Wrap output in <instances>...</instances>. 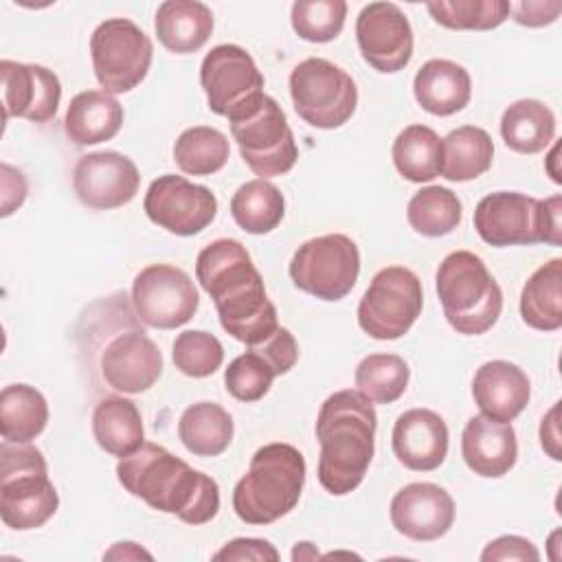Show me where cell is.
I'll use <instances>...</instances> for the list:
<instances>
[{"mask_svg":"<svg viewBox=\"0 0 562 562\" xmlns=\"http://www.w3.org/2000/svg\"><path fill=\"white\" fill-rule=\"evenodd\" d=\"M233 417L215 402H198L184 408L178 422V437L195 457H217L233 439Z\"/></svg>","mask_w":562,"mask_h":562,"instance_id":"cell-31","label":"cell"},{"mask_svg":"<svg viewBox=\"0 0 562 562\" xmlns=\"http://www.w3.org/2000/svg\"><path fill=\"white\" fill-rule=\"evenodd\" d=\"M503 143L518 154H538L555 136V114L538 99H518L501 116Z\"/></svg>","mask_w":562,"mask_h":562,"instance_id":"cell-28","label":"cell"},{"mask_svg":"<svg viewBox=\"0 0 562 562\" xmlns=\"http://www.w3.org/2000/svg\"><path fill=\"white\" fill-rule=\"evenodd\" d=\"M94 77L105 92L134 90L149 72L154 46L145 31L127 18H110L90 35Z\"/></svg>","mask_w":562,"mask_h":562,"instance_id":"cell-12","label":"cell"},{"mask_svg":"<svg viewBox=\"0 0 562 562\" xmlns=\"http://www.w3.org/2000/svg\"><path fill=\"white\" fill-rule=\"evenodd\" d=\"M288 272L299 290L321 301H340L358 281L360 250L342 233L321 235L296 248Z\"/></svg>","mask_w":562,"mask_h":562,"instance_id":"cell-10","label":"cell"},{"mask_svg":"<svg viewBox=\"0 0 562 562\" xmlns=\"http://www.w3.org/2000/svg\"><path fill=\"white\" fill-rule=\"evenodd\" d=\"M520 316L538 331L562 327V259L547 261L527 279L520 292Z\"/></svg>","mask_w":562,"mask_h":562,"instance_id":"cell-30","label":"cell"},{"mask_svg":"<svg viewBox=\"0 0 562 562\" xmlns=\"http://www.w3.org/2000/svg\"><path fill=\"white\" fill-rule=\"evenodd\" d=\"M101 373L114 391L143 393L162 375V353L143 329H130L105 345Z\"/></svg>","mask_w":562,"mask_h":562,"instance_id":"cell-20","label":"cell"},{"mask_svg":"<svg viewBox=\"0 0 562 562\" xmlns=\"http://www.w3.org/2000/svg\"><path fill=\"white\" fill-rule=\"evenodd\" d=\"M231 215L241 231L266 235L274 231L285 215L283 193L263 178L248 180L233 193Z\"/></svg>","mask_w":562,"mask_h":562,"instance_id":"cell-33","label":"cell"},{"mask_svg":"<svg viewBox=\"0 0 562 562\" xmlns=\"http://www.w3.org/2000/svg\"><path fill=\"white\" fill-rule=\"evenodd\" d=\"M461 454L474 474L498 479L516 465V430L512 424H501L485 415H474L468 419L461 432Z\"/></svg>","mask_w":562,"mask_h":562,"instance_id":"cell-23","label":"cell"},{"mask_svg":"<svg viewBox=\"0 0 562 562\" xmlns=\"http://www.w3.org/2000/svg\"><path fill=\"white\" fill-rule=\"evenodd\" d=\"M158 42L176 53L189 55L200 50L213 33V13L198 0H167L154 18Z\"/></svg>","mask_w":562,"mask_h":562,"instance_id":"cell-26","label":"cell"},{"mask_svg":"<svg viewBox=\"0 0 562 562\" xmlns=\"http://www.w3.org/2000/svg\"><path fill=\"white\" fill-rule=\"evenodd\" d=\"M422 305L419 277L404 266H386L375 272L358 303V325L375 340H397L415 325Z\"/></svg>","mask_w":562,"mask_h":562,"instance_id":"cell-11","label":"cell"},{"mask_svg":"<svg viewBox=\"0 0 562 562\" xmlns=\"http://www.w3.org/2000/svg\"><path fill=\"white\" fill-rule=\"evenodd\" d=\"M123 125V105L105 90H83L70 99L64 132L70 143L86 147L110 140Z\"/></svg>","mask_w":562,"mask_h":562,"instance_id":"cell-25","label":"cell"},{"mask_svg":"<svg viewBox=\"0 0 562 562\" xmlns=\"http://www.w3.org/2000/svg\"><path fill=\"white\" fill-rule=\"evenodd\" d=\"M426 9L437 24L454 31H490L509 15L507 0H439Z\"/></svg>","mask_w":562,"mask_h":562,"instance_id":"cell-38","label":"cell"},{"mask_svg":"<svg viewBox=\"0 0 562 562\" xmlns=\"http://www.w3.org/2000/svg\"><path fill=\"white\" fill-rule=\"evenodd\" d=\"M136 316L156 329H176L193 318L200 305L191 277L171 263L143 268L132 283Z\"/></svg>","mask_w":562,"mask_h":562,"instance_id":"cell-13","label":"cell"},{"mask_svg":"<svg viewBox=\"0 0 562 562\" xmlns=\"http://www.w3.org/2000/svg\"><path fill=\"white\" fill-rule=\"evenodd\" d=\"M140 187V173L132 158L119 151H92L77 160L72 189L81 204L110 211L130 204Z\"/></svg>","mask_w":562,"mask_h":562,"instance_id":"cell-17","label":"cell"},{"mask_svg":"<svg viewBox=\"0 0 562 562\" xmlns=\"http://www.w3.org/2000/svg\"><path fill=\"white\" fill-rule=\"evenodd\" d=\"M200 83L209 110L226 119L246 101L263 92V75L250 53L237 44H220L204 55Z\"/></svg>","mask_w":562,"mask_h":562,"instance_id":"cell-15","label":"cell"},{"mask_svg":"<svg viewBox=\"0 0 562 562\" xmlns=\"http://www.w3.org/2000/svg\"><path fill=\"white\" fill-rule=\"evenodd\" d=\"M562 198L536 200L518 191H496L479 200L474 228L479 237L496 248L551 244L560 246Z\"/></svg>","mask_w":562,"mask_h":562,"instance_id":"cell-6","label":"cell"},{"mask_svg":"<svg viewBox=\"0 0 562 562\" xmlns=\"http://www.w3.org/2000/svg\"><path fill=\"white\" fill-rule=\"evenodd\" d=\"M215 560H255V562H277L279 560V551L261 538H235L231 542H226L215 555Z\"/></svg>","mask_w":562,"mask_h":562,"instance_id":"cell-44","label":"cell"},{"mask_svg":"<svg viewBox=\"0 0 562 562\" xmlns=\"http://www.w3.org/2000/svg\"><path fill=\"white\" fill-rule=\"evenodd\" d=\"M0 77L4 121L15 116L31 123H48L57 114L61 83L46 66L2 59Z\"/></svg>","mask_w":562,"mask_h":562,"instance_id":"cell-18","label":"cell"},{"mask_svg":"<svg viewBox=\"0 0 562 562\" xmlns=\"http://www.w3.org/2000/svg\"><path fill=\"white\" fill-rule=\"evenodd\" d=\"M173 364L189 378H209L224 362L222 342L204 329H187L173 340Z\"/></svg>","mask_w":562,"mask_h":562,"instance_id":"cell-40","label":"cell"},{"mask_svg":"<svg viewBox=\"0 0 562 562\" xmlns=\"http://www.w3.org/2000/svg\"><path fill=\"white\" fill-rule=\"evenodd\" d=\"M92 435L108 454L119 459L132 454L145 443L138 406L123 395L103 397L92 411Z\"/></svg>","mask_w":562,"mask_h":562,"instance_id":"cell-27","label":"cell"},{"mask_svg":"<svg viewBox=\"0 0 562 562\" xmlns=\"http://www.w3.org/2000/svg\"><path fill=\"white\" fill-rule=\"evenodd\" d=\"M59 496L48 479L46 459L31 443L0 446V518L15 531L42 527L55 516Z\"/></svg>","mask_w":562,"mask_h":562,"instance_id":"cell-7","label":"cell"},{"mask_svg":"<svg viewBox=\"0 0 562 562\" xmlns=\"http://www.w3.org/2000/svg\"><path fill=\"white\" fill-rule=\"evenodd\" d=\"M562 11V2L560 0H553V2H509V13L514 15V22L522 24V26H531V29H538V26H547V24H553L558 20Z\"/></svg>","mask_w":562,"mask_h":562,"instance_id":"cell-45","label":"cell"},{"mask_svg":"<svg viewBox=\"0 0 562 562\" xmlns=\"http://www.w3.org/2000/svg\"><path fill=\"white\" fill-rule=\"evenodd\" d=\"M318 551L312 547V542H296L292 549V560H316Z\"/></svg>","mask_w":562,"mask_h":562,"instance_id":"cell-49","label":"cell"},{"mask_svg":"<svg viewBox=\"0 0 562 562\" xmlns=\"http://www.w3.org/2000/svg\"><path fill=\"white\" fill-rule=\"evenodd\" d=\"M228 138L209 125L184 130L173 143V160L189 176H211L228 160Z\"/></svg>","mask_w":562,"mask_h":562,"instance_id":"cell-36","label":"cell"},{"mask_svg":"<svg viewBox=\"0 0 562 562\" xmlns=\"http://www.w3.org/2000/svg\"><path fill=\"white\" fill-rule=\"evenodd\" d=\"M494 160V143L483 127L461 125L441 138V176L468 182L483 176Z\"/></svg>","mask_w":562,"mask_h":562,"instance_id":"cell-29","label":"cell"},{"mask_svg":"<svg viewBox=\"0 0 562 562\" xmlns=\"http://www.w3.org/2000/svg\"><path fill=\"white\" fill-rule=\"evenodd\" d=\"M119 483L151 509L173 514L187 525H204L217 516L220 487L209 474L193 470L167 448L145 441L116 463Z\"/></svg>","mask_w":562,"mask_h":562,"instance_id":"cell-2","label":"cell"},{"mask_svg":"<svg viewBox=\"0 0 562 562\" xmlns=\"http://www.w3.org/2000/svg\"><path fill=\"white\" fill-rule=\"evenodd\" d=\"M483 562H496V560H520V562H538L540 553L536 544L522 536H501L492 542L481 553Z\"/></svg>","mask_w":562,"mask_h":562,"instance_id":"cell-43","label":"cell"},{"mask_svg":"<svg viewBox=\"0 0 562 562\" xmlns=\"http://www.w3.org/2000/svg\"><path fill=\"white\" fill-rule=\"evenodd\" d=\"M277 378L270 362L248 347V351L239 353L228 362V369L224 371V384L226 391L239 400V402H257L261 400Z\"/></svg>","mask_w":562,"mask_h":562,"instance_id":"cell-41","label":"cell"},{"mask_svg":"<svg viewBox=\"0 0 562 562\" xmlns=\"http://www.w3.org/2000/svg\"><path fill=\"white\" fill-rule=\"evenodd\" d=\"M231 134L248 169L259 178L288 173L299 149L281 105L266 92L252 97L233 114H228Z\"/></svg>","mask_w":562,"mask_h":562,"instance_id":"cell-8","label":"cell"},{"mask_svg":"<svg viewBox=\"0 0 562 562\" xmlns=\"http://www.w3.org/2000/svg\"><path fill=\"white\" fill-rule=\"evenodd\" d=\"M356 40L362 59L378 72H397L413 57V29L393 2H369L356 20Z\"/></svg>","mask_w":562,"mask_h":562,"instance_id":"cell-16","label":"cell"},{"mask_svg":"<svg viewBox=\"0 0 562 562\" xmlns=\"http://www.w3.org/2000/svg\"><path fill=\"white\" fill-rule=\"evenodd\" d=\"M391 522L411 540H437L454 522V501L437 483H408L391 498Z\"/></svg>","mask_w":562,"mask_h":562,"instance_id":"cell-19","label":"cell"},{"mask_svg":"<svg viewBox=\"0 0 562 562\" xmlns=\"http://www.w3.org/2000/svg\"><path fill=\"white\" fill-rule=\"evenodd\" d=\"M290 97L296 114L318 130L345 125L358 105V88L351 75L323 57H307L294 66Z\"/></svg>","mask_w":562,"mask_h":562,"instance_id":"cell-9","label":"cell"},{"mask_svg":"<svg viewBox=\"0 0 562 562\" xmlns=\"http://www.w3.org/2000/svg\"><path fill=\"white\" fill-rule=\"evenodd\" d=\"M391 156L402 178L430 182L441 171V138L428 125H408L395 136Z\"/></svg>","mask_w":562,"mask_h":562,"instance_id":"cell-34","label":"cell"},{"mask_svg":"<svg viewBox=\"0 0 562 562\" xmlns=\"http://www.w3.org/2000/svg\"><path fill=\"white\" fill-rule=\"evenodd\" d=\"M145 215L160 228L178 237L204 231L217 215V198L204 184H193L184 176H158L143 200Z\"/></svg>","mask_w":562,"mask_h":562,"instance_id":"cell-14","label":"cell"},{"mask_svg":"<svg viewBox=\"0 0 562 562\" xmlns=\"http://www.w3.org/2000/svg\"><path fill=\"white\" fill-rule=\"evenodd\" d=\"M48 422L46 397L31 384H9L0 391V432L4 441L31 443Z\"/></svg>","mask_w":562,"mask_h":562,"instance_id":"cell-32","label":"cell"},{"mask_svg":"<svg viewBox=\"0 0 562 562\" xmlns=\"http://www.w3.org/2000/svg\"><path fill=\"white\" fill-rule=\"evenodd\" d=\"M195 277L228 336L252 347L277 331V307L244 244L222 237L204 246L195 259Z\"/></svg>","mask_w":562,"mask_h":562,"instance_id":"cell-1","label":"cell"},{"mask_svg":"<svg viewBox=\"0 0 562 562\" xmlns=\"http://www.w3.org/2000/svg\"><path fill=\"white\" fill-rule=\"evenodd\" d=\"M437 296L452 329L481 336L492 329L503 310V292L483 259L470 250H454L437 268Z\"/></svg>","mask_w":562,"mask_h":562,"instance_id":"cell-5","label":"cell"},{"mask_svg":"<svg viewBox=\"0 0 562 562\" xmlns=\"http://www.w3.org/2000/svg\"><path fill=\"white\" fill-rule=\"evenodd\" d=\"M378 415L358 389L331 393L316 417L318 483L334 496L353 492L373 459Z\"/></svg>","mask_w":562,"mask_h":562,"instance_id":"cell-3","label":"cell"},{"mask_svg":"<svg viewBox=\"0 0 562 562\" xmlns=\"http://www.w3.org/2000/svg\"><path fill=\"white\" fill-rule=\"evenodd\" d=\"M250 349L261 353L270 362V367L274 369L277 375L288 373L299 360V345H296L294 336L290 334V329H285L281 325L277 327V331L272 336H268L259 345H252Z\"/></svg>","mask_w":562,"mask_h":562,"instance_id":"cell-42","label":"cell"},{"mask_svg":"<svg viewBox=\"0 0 562 562\" xmlns=\"http://www.w3.org/2000/svg\"><path fill=\"white\" fill-rule=\"evenodd\" d=\"M103 558H147V560H151V553L136 547V542H116L114 549H110Z\"/></svg>","mask_w":562,"mask_h":562,"instance_id":"cell-48","label":"cell"},{"mask_svg":"<svg viewBox=\"0 0 562 562\" xmlns=\"http://www.w3.org/2000/svg\"><path fill=\"white\" fill-rule=\"evenodd\" d=\"M558 411H560V402H555V404L551 406V411L542 417V424H540V443H542V450H544L553 461H560V459H562V454H560Z\"/></svg>","mask_w":562,"mask_h":562,"instance_id":"cell-47","label":"cell"},{"mask_svg":"<svg viewBox=\"0 0 562 562\" xmlns=\"http://www.w3.org/2000/svg\"><path fill=\"white\" fill-rule=\"evenodd\" d=\"M391 443L404 468L430 472L446 461L448 426L443 417L430 408H411L395 419Z\"/></svg>","mask_w":562,"mask_h":562,"instance_id":"cell-21","label":"cell"},{"mask_svg":"<svg viewBox=\"0 0 562 562\" xmlns=\"http://www.w3.org/2000/svg\"><path fill=\"white\" fill-rule=\"evenodd\" d=\"M472 397L481 415L509 424L527 408L531 382L518 364L509 360H490L474 373Z\"/></svg>","mask_w":562,"mask_h":562,"instance_id":"cell-22","label":"cell"},{"mask_svg":"<svg viewBox=\"0 0 562 562\" xmlns=\"http://www.w3.org/2000/svg\"><path fill=\"white\" fill-rule=\"evenodd\" d=\"M0 193H2V206H0L2 217H9L18 206H22L29 193L24 173L7 162L0 165Z\"/></svg>","mask_w":562,"mask_h":562,"instance_id":"cell-46","label":"cell"},{"mask_svg":"<svg viewBox=\"0 0 562 562\" xmlns=\"http://www.w3.org/2000/svg\"><path fill=\"white\" fill-rule=\"evenodd\" d=\"M415 101L435 116L461 112L472 97L470 72L450 59H428L413 79Z\"/></svg>","mask_w":562,"mask_h":562,"instance_id":"cell-24","label":"cell"},{"mask_svg":"<svg viewBox=\"0 0 562 562\" xmlns=\"http://www.w3.org/2000/svg\"><path fill=\"white\" fill-rule=\"evenodd\" d=\"M411 369L397 353H369L356 367L358 391L375 404L400 400L408 386Z\"/></svg>","mask_w":562,"mask_h":562,"instance_id":"cell-37","label":"cell"},{"mask_svg":"<svg viewBox=\"0 0 562 562\" xmlns=\"http://www.w3.org/2000/svg\"><path fill=\"white\" fill-rule=\"evenodd\" d=\"M463 217L461 200L448 187L430 184L419 189L406 206L411 228L424 237H441L452 233Z\"/></svg>","mask_w":562,"mask_h":562,"instance_id":"cell-35","label":"cell"},{"mask_svg":"<svg viewBox=\"0 0 562 562\" xmlns=\"http://www.w3.org/2000/svg\"><path fill=\"white\" fill-rule=\"evenodd\" d=\"M305 485V459L290 443L261 446L233 490V509L248 525H270L290 514Z\"/></svg>","mask_w":562,"mask_h":562,"instance_id":"cell-4","label":"cell"},{"mask_svg":"<svg viewBox=\"0 0 562 562\" xmlns=\"http://www.w3.org/2000/svg\"><path fill=\"white\" fill-rule=\"evenodd\" d=\"M347 18L345 0H296L290 22L294 33L314 44L331 42L340 35Z\"/></svg>","mask_w":562,"mask_h":562,"instance_id":"cell-39","label":"cell"}]
</instances>
